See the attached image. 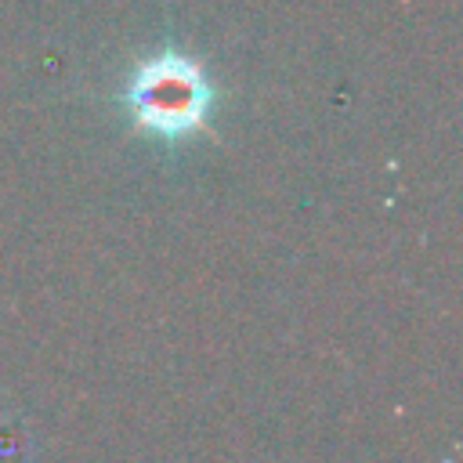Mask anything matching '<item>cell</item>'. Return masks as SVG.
Returning <instances> with one entry per match:
<instances>
[{
  "label": "cell",
  "mask_w": 463,
  "mask_h": 463,
  "mask_svg": "<svg viewBox=\"0 0 463 463\" xmlns=\"http://www.w3.org/2000/svg\"><path fill=\"white\" fill-rule=\"evenodd\" d=\"M123 101L141 130L177 141L206 123L213 109V83L195 58L163 51L130 72Z\"/></svg>",
  "instance_id": "cell-1"
}]
</instances>
